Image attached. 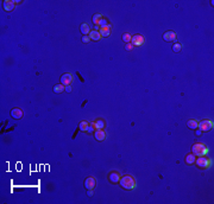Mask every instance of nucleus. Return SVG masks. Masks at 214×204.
<instances>
[{
  "label": "nucleus",
  "mask_w": 214,
  "mask_h": 204,
  "mask_svg": "<svg viewBox=\"0 0 214 204\" xmlns=\"http://www.w3.org/2000/svg\"><path fill=\"white\" fill-rule=\"evenodd\" d=\"M101 18H102V15L98 13V14H94V15H93V19H92V20H93L94 24L98 26V24H99V21L101 20Z\"/></svg>",
  "instance_id": "21"
},
{
  "label": "nucleus",
  "mask_w": 214,
  "mask_h": 204,
  "mask_svg": "<svg viewBox=\"0 0 214 204\" xmlns=\"http://www.w3.org/2000/svg\"><path fill=\"white\" fill-rule=\"evenodd\" d=\"M133 49V45L131 44V43H126V45H125V50L126 51H131Z\"/></svg>",
  "instance_id": "25"
},
{
  "label": "nucleus",
  "mask_w": 214,
  "mask_h": 204,
  "mask_svg": "<svg viewBox=\"0 0 214 204\" xmlns=\"http://www.w3.org/2000/svg\"><path fill=\"white\" fill-rule=\"evenodd\" d=\"M186 163L188 164V165H193V164H195V160H196V155L193 154V153H189L186 155Z\"/></svg>",
  "instance_id": "15"
},
{
  "label": "nucleus",
  "mask_w": 214,
  "mask_h": 204,
  "mask_svg": "<svg viewBox=\"0 0 214 204\" xmlns=\"http://www.w3.org/2000/svg\"><path fill=\"white\" fill-rule=\"evenodd\" d=\"M195 164L200 169H209L212 165H213V161L209 159V158H206L205 155L202 157H199V158H196L195 160Z\"/></svg>",
  "instance_id": "3"
},
{
  "label": "nucleus",
  "mask_w": 214,
  "mask_h": 204,
  "mask_svg": "<svg viewBox=\"0 0 214 204\" xmlns=\"http://www.w3.org/2000/svg\"><path fill=\"white\" fill-rule=\"evenodd\" d=\"M88 36H89V38L92 39V41H95V42H98V41H100V39H101V35H100V32H99L98 30L91 31Z\"/></svg>",
  "instance_id": "14"
},
{
  "label": "nucleus",
  "mask_w": 214,
  "mask_h": 204,
  "mask_svg": "<svg viewBox=\"0 0 214 204\" xmlns=\"http://www.w3.org/2000/svg\"><path fill=\"white\" fill-rule=\"evenodd\" d=\"M95 186V178L94 177H88L85 180V187L86 190H93Z\"/></svg>",
  "instance_id": "9"
},
{
  "label": "nucleus",
  "mask_w": 214,
  "mask_h": 204,
  "mask_svg": "<svg viewBox=\"0 0 214 204\" xmlns=\"http://www.w3.org/2000/svg\"><path fill=\"white\" fill-rule=\"evenodd\" d=\"M63 91H66V87L62 83H58L56 85H54V93L55 94H61Z\"/></svg>",
  "instance_id": "17"
},
{
  "label": "nucleus",
  "mask_w": 214,
  "mask_h": 204,
  "mask_svg": "<svg viewBox=\"0 0 214 204\" xmlns=\"http://www.w3.org/2000/svg\"><path fill=\"white\" fill-rule=\"evenodd\" d=\"M187 126H188L190 129H196L197 127H199V121L195 120V119H190V120H188V122H187Z\"/></svg>",
  "instance_id": "16"
},
{
  "label": "nucleus",
  "mask_w": 214,
  "mask_h": 204,
  "mask_svg": "<svg viewBox=\"0 0 214 204\" xmlns=\"http://www.w3.org/2000/svg\"><path fill=\"white\" fill-rule=\"evenodd\" d=\"M23 115H24V112L21 111L20 108H13L12 111H11V116L13 117V119L19 120V119H21V117H23Z\"/></svg>",
  "instance_id": "10"
},
{
  "label": "nucleus",
  "mask_w": 214,
  "mask_h": 204,
  "mask_svg": "<svg viewBox=\"0 0 214 204\" xmlns=\"http://www.w3.org/2000/svg\"><path fill=\"white\" fill-rule=\"evenodd\" d=\"M176 33L174 31H166V32L163 33V39L165 42H174L176 39Z\"/></svg>",
  "instance_id": "8"
},
{
  "label": "nucleus",
  "mask_w": 214,
  "mask_h": 204,
  "mask_svg": "<svg viewBox=\"0 0 214 204\" xmlns=\"http://www.w3.org/2000/svg\"><path fill=\"white\" fill-rule=\"evenodd\" d=\"M93 126H94L95 131H97V129H102V128H104V126H105V122L102 121V120H95L93 122Z\"/></svg>",
  "instance_id": "19"
},
{
  "label": "nucleus",
  "mask_w": 214,
  "mask_h": 204,
  "mask_svg": "<svg viewBox=\"0 0 214 204\" xmlns=\"http://www.w3.org/2000/svg\"><path fill=\"white\" fill-rule=\"evenodd\" d=\"M192 153L195 154L196 157H202V155H206L208 153V148L206 145H203L201 143H196L192 146Z\"/></svg>",
  "instance_id": "2"
},
{
  "label": "nucleus",
  "mask_w": 214,
  "mask_h": 204,
  "mask_svg": "<svg viewBox=\"0 0 214 204\" xmlns=\"http://www.w3.org/2000/svg\"><path fill=\"white\" fill-rule=\"evenodd\" d=\"M181 49H182V44H180V43H175L172 45V51L174 52H180Z\"/></svg>",
  "instance_id": "22"
},
{
  "label": "nucleus",
  "mask_w": 214,
  "mask_h": 204,
  "mask_svg": "<svg viewBox=\"0 0 214 204\" xmlns=\"http://www.w3.org/2000/svg\"><path fill=\"white\" fill-rule=\"evenodd\" d=\"M94 137H95V139H97L98 141H104L105 138H106V133H105V131H102V129H97L94 132Z\"/></svg>",
  "instance_id": "12"
},
{
  "label": "nucleus",
  "mask_w": 214,
  "mask_h": 204,
  "mask_svg": "<svg viewBox=\"0 0 214 204\" xmlns=\"http://www.w3.org/2000/svg\"><path fill=\"white\" fill-rule=\"evenodd\" d=\"M201 133H202V132H201V131L199 129V131H196V132H195V134H196L197 137H199V135H201Z\"/></svg>",
  "instance_id": "30"
},
{
  "label": "nucleus",
  "mask_w": 214,
  "mask_h": 204,
  "mask_svg": "<svg viewBox=\"0 0 214 204\" xmlns=\"http://www.w3.org/2000/svg\"><path fill=\"white\" fill-rule=\"evenodd\" d=\"M131 38H132V36L130 35V33H124L123 35V37H121V39L125 42V43H129V42H131Z\"/></svg>",
  "instance_id": "23"
},
{
  "label": "nucleus",
  "mask_w": 214,
  "mask_h": 204,
  "mask_svg": "<svg viewBox=\"0 0 214 204\" xmlns=\"http://www.w3.org/2000/svg\"><path fill=\"white\" fill-rule=\"evenodd\" d=\"M66 91H67V93H70V91H71V87H70V85H66Z\"/></svg>",
  "instance_id": "29"
},
{
  "label": "nucleus",
  "mask_w": 214,
  "mask_h": 204,
  "mask_svg": "<svg viewBox=\"0 0 214 204\" xmlns=\"http://www.w3.org/2000/svg\"><path fill=\"white\" fill-rule=\"evenodd\" d=\"M199 128L201 132H209L213 128V122L209 120H202L199 122Z\"/></svg>",
  "instance_id": "4"
},
{
  "label": "nucleus",
  "mask_w": 214,
  "mask_h": 204,
  "mask_svg": "<svg viewBox=\"0 0 214 204\" xmlns=\"http://www.w3.org/2000/svg\"><path fill=\"white\" fill-rule=\"evenodd\" d=\"M99 32H100L101 37H108V36L111 35V25L108 24V25H106V26L100 27Z\"/></svg>",
  "instance_id": "13"
},
{
  "label": "nucleus",
  "mask_w": 214,
  "mask_h": 204,
  "mask_svg": "<svg viewBox=\"0 0 214 204\" xmlns=\"http://www.w3.org/2000/svg\"><path fill=\"white\" fill-rule=\"evenodd\" d=\"M80 31H81V33L85 35V36H88L89 32H91V29H89V25L88 24H82L81 27H80Z\"/></svg>",
  "instance_id": "18"
},
{
  "label": "nucleus",
  "mask_w": 214,
  "mask_h": 204,
  "mask_svg": "<svg viewBox=\"0 0 214 204\" xmlns=\"http://www.w3.org/2000/svg\"><path fill=\"white\" fill-rule=\"evenodd\" d=\"M131 44L134 46H140V45H143L144 44V42H145V39H144V37H143L142 35H136V36H133L132 38H131Z\"/></svg>",
  "instance_id": "6"
},
{
  "label": "nucleus",
  "mask_w": 214,
  "mask_h": 204,
  "mask_svg": "<svg viewBox=\"0 0 214 204\" xmlns=\"http://www.w3.org/2000/svg\"><path fill=\"white\" fill-rule=\"evenodd\" d=\"M87 132H88V133H93V132H95V128H94V126H93V123H89L88 128H87Z\"/></svg>",
  "instance_id": "26"
},
{
  "label": "nucleus",
  "mask_w": 214,
  "mask_h": 204,
  "mask_svg": "<svg viewBox=\"0 0 214 204\" xmlns=\"http://www.w3.org/2000/svg\"><path fill=\"white\" fill-rule=\"evenodd\" d=\"M88 126H89V122L88 121H81L80 125H78V128H80V131H82V132H87Z\"/></svg>",
  "instance_id": "20"
},
{
  "label": "nucleus",
  "mask_w": 214,
  "mask_h": 204,
  "mask_svg": "<svg viewBox=\"0 0 214 204\" xmlns=\"http://www.w3.org/2000/svg\"><path fill=\"white\" fill-rule=\"evenodd\" d=\"M120 175L118 173V172H111V173L108 175V179H109V182L111 183H113V184H117L119 183V180H120Z\"/></svg>",
  "instance_id": "11"
},
{
  "label": "nucleus",
  "mask_w": 214,
  "mask_h": 204,
  "mask_svg": "<svg viewBox=\"0 0 214 204\" xmlns=\"http://www.w3.org/2000/svg\"><path fill=\"white\" fill-rule=\"evenodd\" d=\"M73 80H74V77H73V75H71L70 73H67V74H63L62 76H61V83L64 85H70V83L73 82Z\"/></svg>",
  "instance_id": "5"
},
{
  "label": "nucleus",
  "mask_w": 214,
  "mask_h": 204,
  "mask_svg": "<svg viewBox=\"0 0 214 204\" xmlns=\"http://www.w3.org/2000/svg\"><path fill=\"white\" fill-rule=\"evenodd\" d=\"M20 1H17V0H13V1H10V0H6V1H4V10L10 12V11H13L14 7H15V4H18Z\"/></svg>",
  "instance_id": "7"
},
{
  "label": "nucleus",
  "mask_w": 214,
  "mask_h": 204,
  "mask_svg": "<svg viewBox=\"0 0 214 204\" xmlns=\"http://www.w3.org/2000/svg\"><path fill=\"white\" fill-rule=\"evenodd\" d=\"M119 183H120V186L123 187V189L125 190H133L134 187H136V180H134V178L130 175H126L124 177L120 178V180H119Z\"/></svg>",
  "instance_id": "1"
},
{
  "label": "nucleus",
  "mask_w": 214,
  "mask_h": 204,
  "mask_svg": "<svg viewBox=\"0 0 214 204\" xmlns=\"http://www.w3.org/2000/svg\"><path fill=\"white\" fill-rule=\"evenodd\" d=\"M89 41H91L89 36H83V37H82V43H88Z\"/></svg>",
  "instance_id": "27"
},
{
  "label": "nucleus",
  "mask_w": 214,
  "mask_h": 204,
  "mask_svg": "<svg viewBox=\"0 0 214 204\" xmlns=\"http://www.w3.org/2000/svg\"><path fill=\"white\" fill-rule=\"evenodd\" d=\"M106 25H108V21L104 18V17H102L101 18V20L99 21V24H98V26H100V27H102V26H106Z\"/></svg>",
  "instance_id": "24"
},
{
  "label": "nucleus",
  "mask_w": 214,
  "mask_h": 204,
  "mask_svg": "<svg viewBox=\"0 0 214 204\" xmlns=\"http://www.w3.org/2000/svg\"><path fill=\"white\" fill-rule=\"evenodd\" d=\"M93 195H94L93 190H87V196H88V197H93Z\"/></svg>",
  "instance_id": "28"
}]
</instances>
